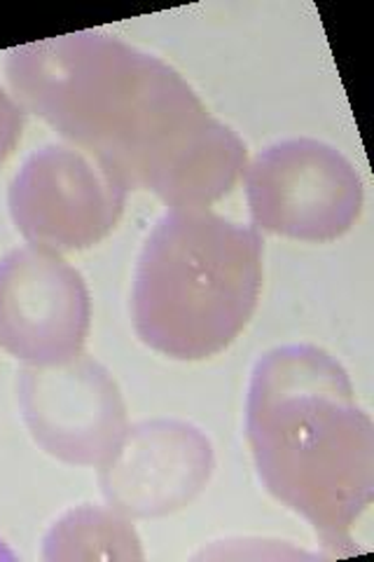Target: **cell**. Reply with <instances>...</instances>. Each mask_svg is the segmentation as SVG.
<instances>
[{"instance_id": "6da1fadb", "label": "cell", "mask_w": 374, "mask_h": 562, "mask_svg": "<svg viewBox=\"0 0 374 562\" xmlns=\"http://www.w3.org/2000/svg\"><path fill=\"white\" fill-rule=\"evenodd\" d=\"M5 76L24 111L127 190H150L171 209H208L246 173L241 136L175 68L113 35L78 31L14 47Z\"/></svg>"}, {"instance_id": "7a4b0ae2", "label": "cell", "mask_w": 374, "mask_h": 562, "mask_svg": "<svg viewBox=\"0 0 374 562\" xmlns=\"http://www.w3.org/2000/svg\"><path fill=\"white\" fill-rule=\"evenodd\" d=\"M246 438L267 492L332 555L359 553L353 527L374 499V425L347 368L316 345L267 351L248 384Z\"/></svg>"}, {"instance_id": "3957f363", "label": "cell", "mask_w": 374, "mask_h": 562, "mask_svg": "<svg viewBox=\"0 0 374 562\" xmlns=\"http://www.w3.org/2000/svg\"><path fill=\"white\" fill-rule=\"evenodd\" d=\"M262 256L253 225L211 209H169L136 262L132 316L138 338L178 361L220 355L258 307Z\"/></svg>"}, {"instance_id": "277c9868", "label": "cell", "mask_w": 374, "mask_h": 562, "mask_svg": "<svg viewBox=\"0 0 374 562\" xmlns=\"http://www.w3.org/2000/svg\"><path fill=\"white\" fill-rule=\"evenodd\" d=\"M246 198L256 231L326 244L359 221L365 190L349 157L318 138H286L246 167Z\"/></svg>"}, {"instance_id": "5b68a950", "label": "cell", "mask_w": 374, "mask_h": 562, "mask_svg": "<svg viewBox=\"0 0 374 562\" xmlns=\"http://www.w3.org/2000/svg\"><path fill=\"white\" fill-rule=\"evenodd\" d=\"M129 190L92 155L70 144L35 150L10 183L16 231L55 254L82 251L113 233Z\"/></svg>"}, {"instance_id": "8992f818", "label": "cell", "mask_w": 374, "mask_h": 562, "mask_svg": "<svg viewBox=\"0 0 374 562\" xmlns=\"http://www.w3.org/2000/svg\"><path fill=\"white\" fill-rule=\"evenodd\" d=\"M16 396L33 441L59 462L99 467L127 429V406L109 368L78 355L24 366Z\"/></svg>"}, {"instance_id": "52a82bcc", "label": "cell", "mask_w": 374, "mask_h": 562, "mask_svg": "<svg viewBox=\"0 0 374 562\" xmlns=\"http://www.w3.org/2000/svg\"><path fill=\"white\" fill-rule=\"evenodd\" d=\"M92 295L61 254L22 246L0 260V347L26 366L82 355Z\"/></svg>"}, {"instance_id": "ba28073f", "label": "cell", "mask_w": 374, "mask_h": 562, "mask_svg": "<svg viewBox=\"0 0 374 562\" xmlns=\"http://www.w3.org/2000/svg\"><path fill=\"white\" fill-rule=\"evenodd\" d=\"M105 502L127 518L181 512L208 485L216 454L208 436L181 419H146L124 429L99 464Z\"/></svg>"}, {"instance_id": "9c48e42d", "label": "cell", "mask_w": 374, "mask_h": 562, "mask_svg": "<svg viewBox=\"0 0 374 562\" xmlns=\"http://www.w3.org/2000/svg\"><path fill=\"white\" fill-rule=\"evenodd\" d=\"M43 558L52 562L140 560L144 549L129 518L113 506H80L59 518L47 532Z\"/></svg>"}, {"instance_id": "30bf717a", "label": "cell", "mask_w": 374, "mask_h": 562, "mask_svg": "<svg viewBox=\"0 0 374 562\" xmlns=\"http://www.w3.org/2000/svg\"><path fill=\"white\" fill-rule=\"evenodd\" d=\"M24 130V109L0 87V165L8 162Z\"/></svg>"}, {"instance_id": "8fae6325", "label": "cell", "mask_w": 374, "mask_h": 562, "mask_svg": "<svg viewBox=\"0 0 374 562\" xmlns=\"http://www.w3.org/2000/svg\"><path fill=\"white\" fill-rule=\"evenodd\" d=\"M0 560H16V555L5 547L3 539H0Z\"/></svg>"}]
</instances>
